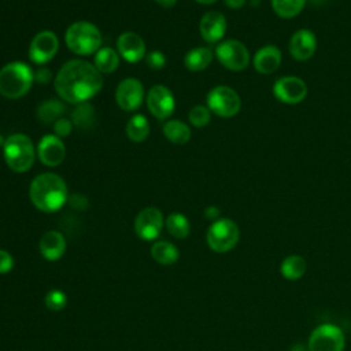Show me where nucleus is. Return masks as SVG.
<instances>
[{
	"instance_id": "obj_2",
	"label": "nucleus",
	"mask_w": 351,
	"mask_h": 351,
	"mask_svg": "<svg viewBox=\"0 0 351 351\" xmlns=\"http://www.w3.org/2000/svg\"><path fill=\"white\" fill-rule=\"evenodd\" d=\"M29 197L36 208L43 213H55L67 202V185L55 173H41L29 186Z\"/></svg>"
},
{
	"instance_id": "obj_13",
	"label": "nucleus",
	"mask_w": 351,
	"mask_h": 351,
	"mask_svg": "<svg viewBox=\"0 0 351 351\" xmlns=\"http://www.w3.org/2000/svg\"><path fill=\"white\" fill-rule=\"evenodd\" d=\"M147 107L156 119H167L176 108L173 92L165 85H154L147 95Z\"/></svg>"
},
{
	"instance_id": "obj_8",
	"label": "nucleus",
	"mask_w": 351,
	"mask_h": 351,
	"mask_svg": "<svg viewBox=\"0 0 351 351\" xmlns=\"http://www.w3.org/2000/svg\"><path fill=\"white\" fill-rule=\"evenodd\" d=\"M346 337L343 330L333 324H321L308 337V351H344Z\"/></svg>"
},
{
	"instance_id": "obj_22",
	"label": "nucleus",
	"mask_w": 351,
	"mask_h": 351,
	"mask_svg": "<svg viewBox=\"0 0 351 351\" xmlns=\"http://www.w3.org/2000/svg\"><path fill=\"white\" fill-rule=\"evenodd\" d=\"M93 64L101 74H110L119 66V55L111 47H101L95 53Z\"/></svg>"
},
{
	"instance_id": "obj_33",
	"label": "nucleus",
	"mask_w": 351,
	"mask_h": 351,
	"mask_svg": "<svg viewBox=\"0 0 351 351\" xmlns=\"http://www.w3.org/2000/svg\"><path fill=\"white\" fill-rule=\"evenodd\" d=\"M145 62L152 70H160L166 64V56L160 51H151L145 55Z\"/></svg>"
},
{
	"instance_id": "obj_28",
	"label": "nucleus",
	"mask_w": 351,
	"mask_h": 351,
	"mask_svg": "<svg viewBox=\"0 0 351 351\" xmlns=\"http://www.w3.org/2000/svg\"><path fill=\"white\" fill-rule=\"evenodd\" d=\"M165 226H166L167 232L176 239H185L191 232L189 221L181 213H171L165 219Z\"/></svg>"
},
{
	"instance_id": "obj_34",
	"label": "nucleus",
	"mask_w": 351,
	"mask_h": 351,
	"mask_svg": "<svg viewBox=\"0 0 351 351\" xmlns=\"http://www.w3.org/2000/svg\"><path fill=\"white\" fill-rule=\"evenodd\" d=\"M73 129V123L70 119L67 118H59L55 123H53V132L58 137H67L71 133Z\"/></svg>"
},
{
	"instance_id": "obj_7",
	"label": "nucleus",
	"mask_w": 351,
	"mask_h": 351,
	"mask_svg": "<svg viewBox=\"0 0 351 351\" xmlns=\"http://www.w3.org/2000/svg\"><path fill=\"white\" fill-rule=\"evenodd\" d=\"M206 101L208 110L221 118H232L241 108L240 96L234 89L226 85H218L213 88L207 93Z\"/></svg>"
},
{
	"instance_id": "obj_15",
	"label": "nucleus",
	"mask_w": 351,
	"mask_h": 351,
	"mask_svg": "<svg viewBox=\"0 0 351 351\" xmlns=\"http://www.w3.org/2000/svg\"><path fill=\"white\" fill-rule=\"evenodd\" d=\"M36 149L40 162L48 167L59 166L66 156L64 143L56 134L43 136Z\"/></svg>"
},
{
	"instance_id": "obj_25",
	"label": "nucleus",
	"mask_w": 351,
	"mask_h": 351,
	"mask_svg": "<svg viewBox=\"0 0 351 351\" xmlns=\"http://www.w3.org/2000/svg\"><path fill=\"white\" fill-rule=\"evenodd\" d=\"M163 134L173 144H185L191 138V129L185 122L171 119L163 125Z\"/></svg>"
},
{
	"instance_id": "obj_17",
	"label": "nucleus",
	"mask_w": 351,
	"mask_h": 351,
	"mask_svg": "<svg viewBox=\"0 0 351 351\" xmlns=\"http://www.w3.org/2000/svg\"><path fill=\"white\" fill-rule=\"evenodd\" d=\"M317 49V37L308 29L296 30L289 40V52L296 60L310 59Z\"/></svg>"
},
{
	"instance_id": "obj_26",
	"label": "nucleus",
	"mask_w": 351,
	"mask_h": 351,
	"mask_svg": "<svg viewBox=\"0 0 351 351\" xmlns=\"http://www.w3.org/2000/svg\"><path fill=\"white\" fill-rule=\"evenodd\" d=\"M66 107L62 101L49 99L43 101L37 108V118L43 123H55L64 114Z\"/></svg>"
},
{
	"instance_id": "obj_37",
	"label": "nucleus",
	"mask_w": 351,
	"mask_h": 351,
	"mask_svg": "<svg viewBox=\"0 0 351 351\" xmlns=\"http://www.w3.org/2000/svg\"><path fill=\"white\" fill-rule=\"evenodd\" d=\"M204 215H206L207 219L217 221L218 217H219V210H218V207H215V206H208V207L204 210Z\"/></svg>"
},
{
	"instance_id": "obj_6",
	"label": "nucleus",
	"mask_w": 351,
	"mask_h": 351,
	"mask_svg": "<svg viewBox=\"0 0 351 351\" xmlns=\"http://www.w3.org/2000/svg\"><path fill=\"white\" fill-rule=\"evenodd\" d=\"M207 244L218 254H223L234 248L240 239V229L230 218H218L207 230Z\"/></svg>"
},
{
	"instance_id": "obj_11",
	"label": "nucleus",
	"mask_w": 351,
	"mask_h": 351,
	"mask_svg": "<svg viewBox=\"0 0 351 351\" xmlns=\"http://www.w3.org/2000/svg\"><path fill=\"white\" fill-rule=\"evenodd\" d=\"M165 225L163 214L156 207L143 208L134 219V232L141 240H155Z\"/></svg>"
},
{
	"instance_id": "obj_14",
	"label": "nucleus",
	"mask_w": 351,
	"mask_h": 351,
	"mask_svg": "<svg viewBox=\"0 0 351 351\" xmlns=\"http://www.w3.org/2000/svg\"><path fill=\"white\" fill-rule=\"evenodd\" d=\"M117 104L125 111L137 110L144 100V86L137 78H123L115 89Z\"/></svg>"
},
{
	"instance_id": "obj_4",
	"label": "nucleus",
	"mask_w": 351,
	"mask_h": 351,
	"mask_svg": "<svg viewBox=\"0 0 351 351\" xmlns=\"http://www.w3.org/2000/svg\"><path fill=\"white\" fill-rule=\"evenodd\" d=\"M34 82V71L23 62H10L0 70V95L7 99L25 96Z\"/></svg>"
},
{
	"instance_id": "obj_36",
	"label": "nucleus",
	"mask_w": 351,
	"mask_h": 351,
	"mask_svg": "<svg viewBox=\"0 0 351 351\" xmlns=\"http://www.w3.org/2000/svg\"><path fill=\"white\" fill-rule=\"evenodd\" d=\"M52 78V74H51V70L47 69V67H41L38 70L34 71V81L41 84V85H45L51 81Z\"/></svg>"
},
{
	"instance_id": "obj_29",
	"label": "nucleus",
	"mask_w": 351,
	"mask_h": 351,
	"mask_svg": "<svg viewBox=\"0 0 351 351\" xmlns=\"http://www.w3.org/2000/svg\"><path fill=\"white\" fill-rule=\"evenodd\" d=\"M306 0H271V8L280 18H293L304 7Z\"/></svg>"
},
{
	"instance_id": "obj_24",
	"label": "nucleus",
	"mask_w": 351,
	"mask_h": 351,
	"mask_svg": "<svg viewBox=\"0 0 351 351\" xmlns=\"http://www.w3.org/2000/svg\"><path fill=\"white\" fill-rule=\"evenodd\" d=\"M307 270V263L304 261L303 256L300 255H289L287 256L282 262H281V266H280V271H281V276L287 280H299L304 276Z\"/></svg>"
},
{
	"instance_id": "obj_21",
	"label": "nucleus",
	"mask_w": 351,
	"mask_h": 351,
	"mask_svg": "<svg viewBox=\"0 0 351 351\" xmlns=\"http://www.w3.org/2000/svg\"><path fill=\"white\" fill-rule=\"evenodd\" d=\"M214 58V53L207 47H196L186 52L184 64L189 71H202L207 69Z\"/></svg>"
},
{
	"instance_id": "obj_9",
	"label": "nucleus",
	"mask_w": 351,
	"mask_h": 351,
	"mask_svg": "<svg viewBox=\"0 0 351 351\" xmlns=\"http://www.w3.org/2000/svg\"><path fill=\"white\" fill-rule=\"evenodd\" d=\"M218 62L232 71H241L250 63V52L239 40L229 38L221 41L215 48Z\"/></svg>"
},
{
	"instance_id": "obj_3",
	"label": "nucleus",
	"mask_w": 351,
	"mask_h": 351,
	"mask_svg": "<svg viewBox=\"0 0 351 351\" xmlns=\"http://www.w3.org/2000/svg\"><path fill=\"white\" fill-rule=\"evenodd\" d=\"M1 149L5 165L14 173H25L30 170L37 155V149L30 137L22 133L8 136Z\"/></svg>"
},
{
	"instance_id": "obj_40",
	"label": "nucleus",
	"mask_w": 351,
	"mask_h": 351,
	"mask_svg": "<svg viewBox=\"0 0 351 351\" xmlns=\"http://www.w3.org/2000/svg\"><path fill=\"white\" fill-rule=\"evenodd\" d=\"M197 3H200V4H213V3H215L217 0H196Z\"/></svg>"
},
{
	"instance_id": "obj_31",
	"label": "nucleus",
	"mask_w": 351,
	"mask_h": 351,
	"mask_svg": "<svg viewBox=\"0 0 351 351\" xmlns=\"http://www.w3.org/2000/svg\"><path fill=\"white\" fill-rule=\"evenodd\" d=\"M188 118H189V122L195 128H204V126L208 125V122L211 119V111L208 110L207 106L197 104V106L191 108V111L188 114Z\"/></svg>"
},
{
	"instance_id": "obj_32",
	"label": "nucleus",
	"mask_w": 351,
	"mask_h": 351,
	"mask_svg": "<svg viewBox=\"0 0 351 351\" xmlns=\"http://www.w3.org/2000/svg\"><path fill=\"white\" fill-rule=\"evenodd\" d=\"M45 306L49 308V310H53V311H59V310H63L67 304V296L63 291L60 289H51L49 292H47L45 295Z\"/></svg>"
},
{
	"instance_id": "obj_20",
	"label": "nucleus",
	"mask_w": 351,
	"mask_h": 351,
	"mask_svg": "<svg viewBox=\"0 0 351 351\" xmlns=\"http://www.w3.org/2000/svg\"><path fill=\"white\" fill-rule=\"evenodd\" d=\"M38 250L45 259L56 261L66 251V239L58 230H48L41 236L38 241Z\"/></svg>"
},
{
	"instance_id": "obj_30",
	"label": "nucleus",
	"mask_w": 351,
	"mask_h": 351,
	"mask_svg": "<svg viewBox=\"0 0 351 351\" xmlns=\"http://www.w3.org/2000/svg\"><path fill=\"white\" fill-rule=\"evenodd\" d=\"M95 121V108L88 103H80L73 111V123L80 129H86L92 126Z\"/></svg>"
},
{
	"instance_id": "obj_27",
	"label": "nucleus",
	"mask_w": 351,
	"mask_h": 351,
	"mask_svg": "<svg viewBox=\"0 0 351 351\" xmlns=\"http://www.w3.org/2000/svg\"><path fill=\"white\" fill-rule=\"evenodd\" d=\"M151 255L160 265H173L180 256L178 248L169 241L154 243V245L151 247Z\"/></svg>"
},
{
	"instance_id": "obj_41",
	"label": "nucleus",
	"mask_w": 351,
	"mask_h": 351,
	"mask_svg": "<svg viewBox=\"0 0 351 351\" xmlns=\"http://www.w3.org/2000/svg\"><path fill=\"white\" fill-rule=\"evenodd\" d=\"M4 143H5V138L0 134V148H3V145H4Z\"/></svg>"
},
{
	"instance_id": "obj_12",
	"label": "nucleus",
	"mask_w": 351,
	"mask_h": 351,
	"mask_svg": "<svg viewBox=\"0 0 351 351\" xmlns=\"http://www.w3.org/2000/svg\"><path fill=\"white\" fill-rule=\"evenodd\" d=\"M273 95L281 103L298 104L307 96V85L295 75L281 77L273 85Z\"/></svg>"
},
{
	"instance_id": "obj_35",
	"label": "nucleus",
	"mask_w": 351,
	"mask_h": 351,
	"mask_svg": "<svg viewBox=\"0 0 351 351\" xmlns=\"http://www.w3.org/2000/svg\"><path fill=\"white\" fill-rule=\"evenodd\" d=\"M14 266V259L11 254L5 250H0V274L8 273Z\"/></svg>"
},
{
	"instance_id": "obj_5",
	"label": "nucleus",
	"mask_w": 351,
	"mask_h": 351,
	"mask_svg": "<svg viewBox=\"0 0 351 351\" xmlns=\"http://www.w3.org/2000/svg\"><path fill=\"white\" fill-rule=\"evenodd\" d=\"M67 48L81 56L96 53L101 48V33L96 25L78 21L71 23L64 34Z\"/></svg>"
},
{
	"instance_id": "obj_18",
	"label": "nucleus",
	"mask_w": 351,
	"mask_h": 351,
	"mask_svg": "<svg viewBox=\"0 0 351 351\" xmlns=\"http://www.w3.org/2000/svg\"><path fill=\"white\" fill-rule=\"evenodd\" d=\"M200 36L207 43H218L226 33V19L218 11L206 12L199 23Z\"/></svg>"
},
{
	"instance_id": "obj_19",
	"label": "nucleus",
	"mask_w": 351,
	"mask_h": 351,
	"mask_svg": "<svg viewBox=\"0 0 351 351\" xmlns=\"http://www.w3.org/2000/svg\"><path fill=\"white\" fill-rule=\"evenodd\" d=\"M281 51L276 45H265L254 55V67L259 74H271L281 64Z\"/></svg>"
},
{
	"instance_id": "obj_38",
	"label": "nucleus",
	"mask_w": 351,
	"mask_h": 351,
	"mask_svg": "<svg viewBox=\"0 0 351 351\" xmlns=\"http://www.w3.org/2000/svg\"><path fill=\"white\" fill-rule=\"evenodd\" d=\"M226 7L232 8V10H239L245 4V0H223Z\"/></svg>"
},
{
	"instance_id": "obj_10",
	"label": "nucleus",
	"mask_w": 351,
	"mask_h": 351,
	"mask_svg": "<svg viewBox=\"0 0 351 351\" xmlns=\"http://www.w3.org/2000/svg\"><path fill=\"white\" fill-rule=\"evenodd\" d=\"M59 49V40L53 32L37 33L29 45V59L36 64H45L53 59Z\"/></svg>"
},
{
	"instance_id": "obj_39",
	"label": "nucleus",
	"mask_w": 351,
	"mask_h": 351,
	"mask_svg": "<svg viewBox=\"0 0 351 351\" xmlns=\"http://www.w3.org/2000/svg\"><path fill=\"white\" fill-rule=\"evenodd\" d=\"M155 3L163 8H171L177 4V0H155Z\"/></svg>"
},
{
	"instance_id": "obj_23",
	"label": "nucleus",
	"mask_w": 351,
	"mask_h": 351,
	"mask_svg": "<svg viewBox=\"0 0 351 351\" xmlns=\"http://www.w3.org/2000/svg\"><path fill=\"white\" fill-rule=\"evenodd\" d=\"M125 132L130 141L141 143L149 134V122L143 114H136L129 118Z\"/></svg>"
},
{
	"instance_id": "obj_1",
	"label": "nucleus",
	"mask_w": 351,
	"mask_h": 351,
	"mask_svg": "<svg viewBox=\"0 0 351 351\" xmlns=\"http://www.w3.org/2000/svg\"><path fill=\"white\" fill-rule=\"evenodd\" d=\"M53 86L62 100L80 104L100 92L103 77L93 63L82 59H71L56 73Z\"/></svg>"
},
{
	"instance_id": "obj_16",
	"label": "nucleus",
	"mask_w": 351,
	"mask_h": 351,
	"mask_svg": "<svg viewBox=\"0 0 351 351\" xmlns=\"http://www.w3.org/2000/svg\"><path fill=\"white\" fill-rule=\"evenodd\" d=\"M117 51L129 63H137L147 55L144 40L133 32L122 33L117 40Z\"/></svg>"
}]
</instances>
